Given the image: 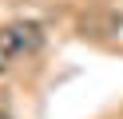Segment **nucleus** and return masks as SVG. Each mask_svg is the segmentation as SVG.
Returning a JSON list of instances; mask_svg holds the SVG:
<instances>
[{"label":"nucleus","mask_w":123,"mask_h":119,"mask_svg":"<svg viewBox=\"0 0 123 119\" xmlns=\"http://www.w3.org/2000/svg\"><path fill=\"white\" fill-rule=\"evenodd\" d=\"M0 71H4V60H0Z\"/></svg>","instance_id":"nucleus-2"},{"label":"nucleus","mask_w":123,"mask_h":119,"mask_svg":"<svg viewBox=\"0 0 123 119\" xmlns=\"http://www.w3.org/2000/svg\"><path fill=\"white\" fill-rule=\"evenodd\" d=\"M40 44H44L40 24L12 20V24H4V28H0V60H20V56H32Z\"/></svg>","instance_id":"nucleus-1"}]
</instances>
